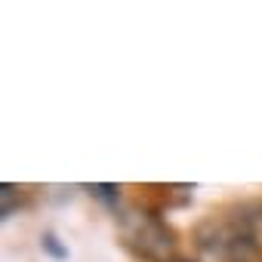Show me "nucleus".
Wrapping results in <instances>:
<instances>
[{
    "mask_svg": "<svg viewBox=\"0 0 262 262\" xmlns=\"http://www.w3.org/2000/svg\"><path fill=\"white\" fill-rule=\"evenodd\" d=\"M120 234H123V244L136 256L151 262H170V253L176 247L170 225L145 210H126L120 216Z\"/></svg>",
    "mask_w": 262,
    "mask_h": 262,
    "instance_id": "nucleus-2",
    "label": "nucleus"
},
{
    "mask_svg": "<svg viewBox=\"0 0 262 262\" xmlns=\"http://www.w3.org/2000/svg\"><path fill=\"white\" fill-rule=\"evenodd\" d=\"M198 244L219 262H262V204L204 219Z\"/></svg>",
    "mask_w": 262,
    "mask_h": 262,
    "instance_id": "nucleus-1",
    "label": "nucleus"
},
{
    "mask_svg": "<svg viewBox=\"0 0 262 262\" xmlns=\"http://www.w3.org/2000/svg\"><path fill=\"white\" fill-rule=\"evenodd\" d=\"M90 191H93V198H99L105 204H117L120 201V188L117 185H90Z\"/></svg>",
    "mask_w": 262,
    "mask_h": 262,
    "instance_id": "nucleus-4",
    "label": "nucleus"
},
{
    "mask_svg": "<svg viewBox=\"0 0 262 262\" xmlns=\"http://www.w3.org/2000/svg\"><path fill=\"white\" fill-rule=\"evenodd\" d=\"M170 262H188V259H170Z\"/></svg>",
    "mask_w": 262,
    "mask_h": 262,
    "instance_id": "nucleus-5",
    "label": "nucleus"
},
{
    "mask_svg": "<svg viewBox=\"0 0 262 262\" xmlns=\"http://www.w3.org/2000/svg\"><path fill=\"white\" fill-rule=\"evenodd\" d=\"M40 250H43L47 256L59 259V262H65V259H68V247L56 237V231H43V234H40Z\"/></svg>",
    "mask_w": 262,
    "mask_h": 262,
    "instance_id": "nucleus-3",
    "label": "nucleus"
}]
</instances>
